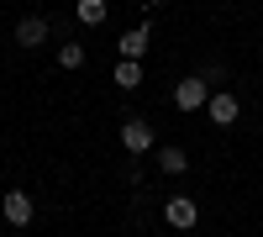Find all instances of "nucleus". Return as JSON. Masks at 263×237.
<instances>
[{
	"label": "nucleus",
	"mask_w": 263,
	"mask_h": 237,
	"mask_svg": "<svg viewBox=\"0 0 263 237\" xmlns=\"http://www.w3.org/2000/svg\"><path fill=\"white\" fill-rule=\"evenodd\" d=\"M205 100H211V79H179L174 84V105L179 111H205Z\"/></svg>",
	"instance_id": "nucleus-1"
},
{
	"label": "nucleus",
	"mask_w": 263,
	"mask_h": 237,
	"mask_svg": "<svg viewBox=\"0 0 263 237\" xmlns=\"http://www.w3.org/2000/svg\"><path fill=\"white\" fill-rule=\"evenodd\" d=\"M205 116H211L216 126H232L237 116H242V105H237V95H232V90H211V100H205Z\"/></svg>",
	"instance_id": "nucleus-2"
},
{
	"label": "nucleus",
	"mask_w": 263,
	"mask_h": 237,
	"mask_svg": "<svg viewBox=\"0 0 263 237\" xmlns=\"http://www.w3.org/2000/svg\"><path fill=\"white\" fill-rule=\"evenodd\" d=\"M0 216H6L11 227H27V222L37 216V206H32V195H27V190H11V195L0 200Z\"/></svg>",
	"instance_id": "nucleus-3"
},
{
	"label": "nucleus",
	"mask_w": 263,
	"mask_h": 237,
	"mask_svg": "<svg viewBox=\"0 0 263 237\" xmlns=\"http://www.w3.org/2000/svg\"><path fill=\"white\" fill-rule=\"evenodd\" d=\"M153 142H158V137H153V121H142V116H132V121L121 126V148H126V153H147Z\"/></svg>",
	"instance_id": "nucleus-4"
},
{
	"label": "nucleus",
	"mask_w": 263,
	"mask_h": 237,
	"mask_svg": "<svg viewBox=\"0 0 263 237\" xmlns=\"http://www.w3.org/2000/svg\"><path fill=\"white\" fill-rule=\"evenodd\" d=\"M163 216H168V227H179V232H195V222H200V206H195L190 195H174V200L163 206Z\"/></svg>",
	"instance_id": "nucleus-5"
},
{
	"label": "nucleus",
	"mask_w": 263,
	"mask_h": 237,
	"mask_svg": "<svg viewBox=\"0 0 263 237\" xmlns=\"http://www.w3.org/2000/svg\"><path fill=\"white\" fill-rule=\"evenodd\" d=\"M147 42H153V32H147V27H132V32H121L116 53H121V58H137V63H142V58H147Z\"/></svg>",
	"instance_id": "nucleus-6"
},
{
	"label": "nucleus",
	"mask_w": 263,
	"mask_h": 237,
	"mask_svg": "<svg viewBox=\"0 0 263 237\" xmlns=\"http://www.w3.org/2000/svg\"><path fill=\"white\" fill-rule=\"evenodd\" d=\"M16 42L21 48H42V42H48V21L42 16H21L16 21Z\"/></svg>",
	"instance_id": "nucleus-7"
},
{
	"label": "nucleus",
	"mask_w": 263,
	"mask_h": 237,
	"mask_svg": "<svg viewBox=\"0 0 263 237\" xmlns=\"http://www.w3.org/2000/svg\"><path fill=\"white\" fill-rule=\"evenodd\" d=\"M158 169H163V174H184V169H190V158H184V148H158Z\"/></svg>",
	"instance_id": "nucleus-8"
},
{
	"label": "nucleus",
	"mask_w": 263,
	"mask_h": 237,
	"mask_svg": "<svg viewBox=\"0 0 263 237\" xmlns=\"http://www.w3.org/2000/svg\"><path fill=\"white\" fill-rule=\"evenodd\" d=\"M116 84H121V90H137V84H142V63L137 58H121L116 63Z\"/></svg>",
	"instance_id": "nucleus-9"
},
{
	"label": "nucleus",
	"mask_w": 263,
	"mask_h": 237,
	"mask_svg": "<svg viewBox=\"0 0 263 237\" xmlns=\"http://www.w3.org/2000/svg\"><path fill=\"white\" fill-rule=\"evenodd\" d=\"M105 11H111L105 0H79V6H74V16L84 21V27H100V21H105Z\"/></svg>",
	"instance_id": "nucleus-10"
},
{
	"label": "nucleus",
	"mask_w": 263,
	"mask_h": 237,
	"mask_svg": "<svg viewBox=\"0 0 263 237\" xmlns=\"http://www.w3.org/2000/svg\"><path fill=\"white\" fill-rule=\"evenodd\" d=\"M58 69H84V48L79 42H63L58 48Z\"/></svg>",
	"instance_id": "nucleus-11"
},
{
	"label": "nucleus",
	"mask_w": 263,
	"mask_h": 237,
	"mask_svg": "<svg viewBox=\"0 0 263 237\" xmlns=\"http://www.w3.org/2000/svg\"><path fill=\"white\" fill-rule=\"evenodd\" d=\"M184 237H195V232H184Z\"/></svg>",
	"instance_id": "nucleus-12"
}]
</instances>
